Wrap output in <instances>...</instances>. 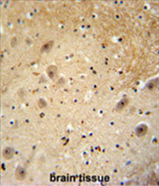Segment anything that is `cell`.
<instances>
[{
    "label": "cell",
    "mask_w": 159,
    "mask_h": 186,
    "mask_svg": "<svg viewBox=\"0 0 159 186\" xmlns=\"http://www.w3.org/2000/svg\"><path fill=\"white\" fill-rule=\"evenodd\" d=\"M46 72L48 77H50L51 80H56L57 78V75H58V68L56 66H50L47 67L46 69Z\"/></svg>",
    "instance_id": "7a4b0ae2"
},
{
    "label": "cell",
    "mask_w": 159,
    "mask_h": 186,
    "mask_svg": "<svg viewBox=\"0 0 159 186\" xmlns=\"http://www.w3.org/2000/svg\"><path fill=\"white\" fill-rule=\"evenodd\" d=\"M53 41H49L47 42L46 44H44L42 46L41 48V51L42 52H47V51H50L51 50V48H53Z\"/></svg>",
    "instance_id": "8992f818"
},
{
    "label": "cell",
    "mask_w": 159,
    "mask_h": 186,
    "mask_svg": "<svg viewBox=\"0 0 159 186\" xmlns=\"http://www.w3.org/2000/svg\"><path fill=\"white\" fill-rule=\"evenodd\" d=\"M148 130H149V127L147 125H144L143 123V125H138L135 129L136 136L137 137H144L148 133Z\"/></svg>",
    "instance_id": "3957f363"
},
{
    "label": "cell",
    "mask_w": 159,
    "mask_h": 186,
    "mask_svg": "<svg viewBox=\"0 0 159 186\" xmlns=\"http://www.w3.org/2000/svg\"><path fill=\"white\" fill-rule=\"evenodd\" d=\"M157 83H158V79H154V80H151L150 82L148 83L147 84V89H152L154 87H157Z\"/></svg>",
    "instance_id": "52a82bcc"
},
{
    "label": "cell",
    "mask_w": 159,
    "mask_h": 186,
    "mask_svg": "<svg viewBox=\"0 0 159 186\" xmlns=\"http://www.w3.org/2000/svg\"><path fill=\"white\" fill-rule=\"evenodd\" d=\"M14 177H15V179L18 181H24L27 177V172H26V169L24 167H21V166H18L17 168H16L15 170V173H14Z\"/></svg>",
    "instance_id": "6da1fadb"
},
{
    "label": "cell",
    "mask_w": 159,
    "mask_h": 186,
    "mask_svg": "<svg viewBox=\"0 0 159 186\" xmlns=\"http://www.w3.org/2000/svg\"><path fill=\"white\" fill-rule=\"evenodd\" d=\"M128 104H129V100L127 98H126V99H122L117 104V106H116V110H117V111H121V110H123L128 106Z\"/></svg>",
    "instance_id": "5b68a950"
},
{
    "label": "cell",
    "mask_w": 159,
    "mask_h": 186,
    "mask_svg": "<svg viewBox=\"0 0 159 186\" xmlns=\"http://www.w3.org/2000/svg\"><path fill=\"white\" fill-rule=\"evenodd\" d=\"M2 156H3V158H4L5 159H7V161L12 159V158H14V149H12V147L4 148V150H3V152H2Z\"/></svg>",
    "instance_id": "277c9868"
},
{
    "label": "cell",
    "mask_w": 159,
    "mask_h": 186,
    "mask_svg": "<svg viewBox=\"0 0 159 186\" xmlns=\"http://www.w3.org/2000/svg\"><path fill=\"white\" fill-rule=\"evenodd\" d=\"M37 104H38V106H39L40 108H45V107L47 106V103H46V101H45L44 99H39V100H38Z\"/></svg>",
    "instance_id": "ba28073f"
},
{
    "label": "cell",
    "mask_w": 159,
    "mask_h": 186,
    "mask_svg": "<svg viewBox=\"0 0 159 186\" xmlns=\"http://www.w3.org/2000/svg\"><path fill=\"white\" fill-rule=\"evenodd\" d=\"M16 44H17V38L16 37H12L11 40V47L12 48H15Z\"/></svg>",
    "instance_id": "9c48e42d"
}]
</instances>
